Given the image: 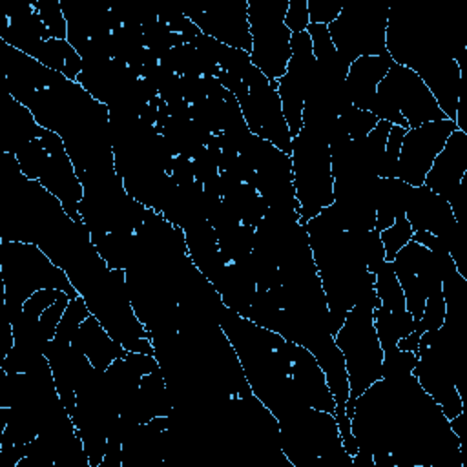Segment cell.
Segmentation results:
<instances>
[{
  "instance_id": "cell-1",
  "label": "cell",
  "mask_w": 467,
  "mask_h": 467,
  "mask_svg": "<svg viewBox=\"0 0 467 467\" xmlns=\"http://www.w3.org/2000/svg\"><path fill=\"white\" fill-rule=\"evenodd\" d=\"M358 449L389 456L392 467H463V447L441 407L409 374L378 379L354 401Z\"/></svg>"
},
{
  "instance_id": "cell-2",
  "label": "cell",
  "mask_w": 467,
  "mask_h": 467,
  "mask_svg": "<svg viewBox=\"0 0 467 467\" xmlns=\"http://www.w3.org/2000/svg\"><path fill=\"white\" fill-rule=\"evenodd\" d=\"M378 305L379 297L376 296L374 285L365 286L334 336L348 376V400L345 403V414L348 418L352 416L356 398L381 379L383 348L374 328V308Z\"/></svg>"
},
{
  "instance_id": "cell-3",
  "label": "cell",
  "mask_w": 467,
  "mask_h": 467,
  "mask_svg": "<svg viewBox=\"0 0 467 467\" xmlns=\"http://www.w3.org/2000/svg\"><path fill=\"white\" fill-rule=\"evenodd\" d=\"M0 275L9 323L20 316L26 299L36 290L58 288L71 299L80 296L71 285L67 274L35 243L0 239Z\"/></svg>"
},
{
  "instance_id": "cell-4",
  "label": "cell",
  "mask_w": 467,
  "mask_h": 467,
  "mask_svg": "<svg viewBox=\"0 0 467 467\" xmlns=\"http://www.w3.org/2000/svg\"><path fill=\"white\" fill-rule=\"evenodd\" d=\"M370 111L379 120L407 130L447 119L425 82L412 69L400 64H392L378 84Z\"/></svg>"
},
{
  "instance_id": "cell-5",
  "label": "cell",
  "mask_w": 467,
  "mask_h": 467,
  "mask_svg": "<svg viewBox=\"0 0 467 467\" xmlns=\"http://www.w3.org/2000/svg\"><path fill=\"white\" fill-rule=\"evenodd\" d=\"M294 190L299 202L301 223L317 215L334 202V177L328 142L314 131L301 128L292 139Z\"/></svg>"
},
{
  "instance_id": "cell-6",
  "label": "cell",
  "mask_w": 467,
  "mask_h": 467,
  "mask_svg": "<svg viewBox=\"0 0 467 467\" xmlns=\"http://www.w3.org/2000/svg\"><path fill=\"white\" fill-rule=\"evenodd\" d=\"M230 91L235 95L248 130L292 155V137L283 117L277 80H268L255 66L243 80L235 78Z\"/></svg>"
},
{
  "instance_id": "cell-7",
  "label": "cell",
  "mask_w": 467,
  "mask_h": 467,
  "mask_svg": "<svg viewBox=\"0 0 467 467\" xmlns=\"http://www.w3.org/2000/svg\"><path fill=\"white\" fill-rule=\"evenodd\" d=\"M286 9L288 0H248L250 60L268 80H279L286 73L292 55V31L285 26Z\"/></svg>"
},
{
  "instance_id": "cell-8",
  "label": "cell",
  "mask_w": 467,
  "mask_h": 467,
  "mask_svg": "<svg viewBox=\"0 0 467 467\" xmlns=\"http://www.w3.org/2000/svg\"><path fill=\"white\" fill-rule=\"evenodd\" d=\"M387 22L389 5L348 4L343 5L336 20L327 27L334 47L350 66L359 57H372L387 51Z\"/></svg>"
},
{
  "instance_id": "cell-9",
  "label": "cell",
  "mask_w": 467,
  "mask_h": 467,
  "mask_svg": "<svg viewBox=\"0 0 467 467\" xmlns=\"http://www.w3.org/2000/svg\"><path fill=\"white\" fill-rule=\"evenodd\" d=\"M405 296L407 310L418 321L427 297L441 294V272L434 254L416 241H409L390 261Z\"/></svg>"
},
{
  "instance_id": "cell-10",
  "label": "cell",
  "mask_w": 467,
  "mask_h": 467,
  "mask_svg": "<svg viewBox=\"0 0 467 467\" xmlns=\"http://www.w3.org/2000/svg\"><path fill=\"white\" fill-rule=\"evenodd\" d=\"M456 128V122L451 119L409 128L401 140L396 177L410 186H421L434 159Z\"/></svg>"
},
{
  "instance_id": "cell-11",
  "label": "cell",
  "mask_w": 467,
  "mask_h": 467,
  "mask_svg": "<svg viewBox=\"0 0 467 467\" xmlns=\"http://www.w3.org/2000/svg\"><path fill=\"white\" fill-rule=\"evenodd\" d=\"M40 137L47 148V161L44 164L38 182L62 202L66 213L73 221L84 223L78 213V204L84 197V188L80 184L73 161L64 146V140L58 133L47 128H42Z\"/></svg>"
},
{
  "instance_id": "cell-12",
  "label": "cell",
  "mask_w": 467,
  "mask_h": 467,
  "mask_svg": "<svg viewBox=\"0 0 467 467\" xmlns=\"http://www.w3.org/2000/svg\"><path fill=\"white\" fill-rule=\"evenodd\" d=\"M184 15L199 27L206 36L215 38L217 42L252 51V36L248 24V0H232L208 9H192Z\"/></svg>"
},
{
  "instance_id": "cell-13",
  "label": "cell",
  "mask_w": 467,
  "mask_h": 467,
  "mask_svg": "<svg viewBox=\"0 0 467 467\" xmlns=\"http://www.w3.org/2000/svg\"><path fill=\"white\" fill-rule=\"evenodd\" d=\"M288 354H290V374H292L297 398L306 407L334 414L336 401L330 394L325 372L319 367L314 354L308 348L292 341H288Z\"/></svg>"
},
{
  "instance_id": "cell-14",
  "label": "cell",
  "mask_w": 467,
  "mask_h": 467,
  "mask_svg": "<svg viewBox=\"0 0 467 467\" xmlns=\"http://www.w3.org/2000/svg\"><path fill=\"white\" fill-rule=\"evenodd\" d=\"M467 175V133L454 130L431 170L425 175L423 184L443 197L449 204L454 201L463 177Z\"/></svg>"
},
{
  "instance_id": "cell-15",
  "label": "cell",
  "mask_w": 467,
  "mask_h": 467,
  "mask_svg": "<svg viewBox=\"0 0 467 467\" xmlns=\"http://www.w3.org/2000/svg\"><path fill=\"white\" fill-rule=\"evenodd\" d=\"M394 60L385 51L381 55L359 57L356 58L347 71L345 88L352 106L370 111L376 99L378 84L383 80L387 71L392 67Z\"/></svg>"
},
{
  "instance_id": "cell-16",
  "label": "cell",
  "mask_w": 467,
  "mask_h": 467,
  "mask_svg": "<svg viewBox=\"0 0 467 467\" xmlns=\"http://www.w3.org/2000/svg\"><path fill=\"white\" fill-rule=\"evenodd\" d=\"M71 345L86 354L93 368L99 372H104L117 358H124L128 354V350L108 334L93 314L82 321L71 339Z\"/></svg>"
},
{
  "instance_id": "cell-17",
  "label": "cell",
  "mask_w": 467,
  "mask_h": 467,
  "mask_svg": "<svg viewBox=\"0 0 467 467\" xmlns=\"http://www.w3.org/2000/svg\"><path fill=\"white\" fill-rule=\"evenodd\" d=\"M374 290H376V296L379 297L381 305H385L389 308V312L392 314L394 321H396V327H398V332H400V337H405L409 336L414 327H416V321L412 319L410 312L407 310V305H405V296H403V290L400 286V281L394 274V268H392V263L390 261H383L378 270L374 272Z\"/></svg>"
},
{
  "instance_id": "cell-18",
  "label": "cell",
  "mask_w": 467,
  "mask_h": 467,
  "mask_svg": "<svg viewBox=\"0 0 467 467\" xmlns=\"http://www.w3.org/2000/svg\"><path fill=\"white\" fill-rule=\"evenodd\" d=\"M24 53L40 62L42 66H46L47 69L64 75L67 80L77 82V77L82 71V57L67 40H38L33 46H29Z\"/></svg>"
},
{
  "instance_id": "cell-19",
  "label": "cell",
  "mask_w": 467,
  "mask_h": 467,
  "mask_svg": "<svg viewBox=\"0 0 467 467\" xmlns=\"http://www.w3.org/2000/svg\"><path fill=\"white\" fill-rule=\"evenodd\" d=\"M410 188H412L410 184L400 181L398 177H390V179L379 177L378 195H376L374 230L381 232L389 228L398 217L405 215V206H407Z\"/></svg>"
},
{
  "instance_id": "cell-20",
  "label": "cell",
  "mask_w": 467,
  "mask_h": 467,
  "mask_svg": "<svg viewBox=\"0 0 467 467\" xmlns=\"http://www.w3.org/2000/svg\"><path fill=\"white\" fill-rule=\"evenodd\" d=\"M339 120V126L343 128L345 135L350 139V140H359V139H365L374 128L376 124L379 122V119L372 113V111H367V109H359L356 106H347L341 115L337 117Z\"/></svg>"
},
{
  "instance_id": "cell-21",
  "label": "cell",
  "mask_w": 467,
  "mask_h": 467,
  "mask_svg": "<svg viewBox=\"0 0 467 467\" xmlns=\"http://www.w3.org/2000/svg\"><path fill=\"white\" fill-rule=\"evenodd\" d=\"M89 316H91V312H89V308H88V305H86L82 296H78L75 299H69V305L66 306V312H64L58 327H57V336L53 339H60V341L71 343V339L77 334L78 327Z\"/></svg>"
},
{
  "instance_id": "cell-22",
  "label": "cell",
  "mask_w": 467,
  "mask_h": 467,
  "mask_svg": "<svg viewBox=\"0 0 467 467\" xmlns=\"http://www.w3.org/2000/svg\"><path fill=\"white\" fill-rule=\"evenodd\" d=\"M412 228L405 215L398 217L389 228L379 232L383 248H385V261H392L394 255L412 239Z\"/></svg>"
},
{
  "instance_id": "cell-23",
  "label": "cell",
  "mask_w": 467,
  "mask_h": 467,
  "mask_svg": "<svg viewBox=\"0 0 467 467\" xmlns=\"http://www.w3.org/2000/svg\"><path fill=\"white\" fill-rule=\"evenodd\" d=\"M405 131H407V128H401V126H394V124H392V128H390V131H389V137H387L385 151H383V157H381L379 171H378L379 177H383V179L396 177V171H398V159H400V148H401V140H403Z\"/></svg>"
},
{
  "instance_id": "cell-24",
  "label": "cell",
  "mask_w": 467,
  "mask_h": 467,
  "mask_svg": "<svg viewBox=\"0 0 467 467\" xmlns=\"http://www.w3.org/2000/svg\"><path fill=\"white\" fill-rule=\"evenodd\" d=\"M445 314H447V306H445L443 294L427 297L425 306H423V314L416 321L414 332H418L421 336L427 330H438L445 321Z\"/></svg>"
},
{
  "instance_id": "cell-25",
  "label": "cell",
  "mask_w": 467,
  "mask_h": 467,
  "mask_svg": "<svg viewBox=\"0 0 467 467\" xmlns=\"http://www.w3.org/2000/svg\"><path fill=\"white\" fill-rule=\"evenodd\" d=\"M416 361H418L416 352H407V350H398L390 356H385L381 365V378L394 379V378L409 376L412 374Z\"/></svg>"
},
{
  "instance_id": "cell-26",
  "label": "cell",
  "mask_w": 467,
  "mask_h": 467,
  "mask_svg": "<svg viewBox=\"0 0 467 467\" xmlns=\"http://www.w3.org/2000/svg\"><path fill=\"white\" fill-rule=\"evenodd\" d=\"M361 250H363V257H365V265L368 272H376L378 266L385 261V248L379 237L378 230H365L363 237H361Z\"/></svg>"
},
{
  "instance_id": "cell-27",
  "label": "cell",
  "mask_w": 467,
  "mask_h": 467,
  "mask_svg": "<svg viewBox=\"0 0 467 467\" xmlns=\"http://www.w3.org/2000/svg\"><path fill=\"white\" fill-rule=\"evenodd\" d=\"M69 296L64 292L51 306H47L40 316V327L44 330V336L47 341H51L57 336V327L66 312V306L69 305Z\"/></svg>"
},
{
  "instance_id": "cell-28",
  "label": "cell",
  "mask_w": 467,
  "mask_h": 467,
  "mask_svg": "<svg viewBox=\"0 0 467 467\" xmlns=\"http://www.w3.org/2000/svg\"><path fill=\"white\" fill-rule=\"evenodd\" d=\"M306 4H308L310 24L328 26L330 22L336 20V16L343 9V5L336 0H306Z\"/></svg>"
},
{
  "instance_id": "cell-29",
  "label": "cell",
  "mask_w": 467,
  "mask_h": 467,
  "mask_svg": "<svg viewBox=\"0 0 467 467\" xmlns=\"http://www.w3.org/2000/svg\"><path fill=\"white\" fill-rule=\"evenodd\" d=\"M310 24L308 16V4L306 0H288V9L285 15V26L294 33L306 31Z\"/></svg>"
},
{
  "instance_id": "cell-30",
  "label": "cell",
  "mask_w": 467,
  "mask_h": 467,
  "mask_svg": "<svg viewBox=\"0 0 467 467\" xmlns=\"http://www.w3.org/2000/svg\"><path fill=\"white\" fill-rule=\"evenodd\" d=\"M418 343H420V334L412 330L409 336H405V337H400V339H398V343H396V347H398L400 350L416 352V350H418Z\"/></svg>"
}]
</instances>
